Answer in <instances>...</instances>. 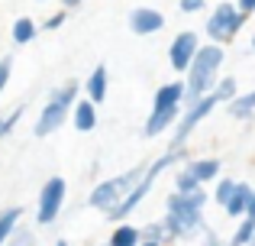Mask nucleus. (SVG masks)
Returning a JSON list of instances; mask_svg holds the SVG:
<instances>
[{"instance_id":"2","label":"nucleus","mask_w":255,"mask_h":246,"mask_svg":"<svg viewBox=\"0 0 255 246\" xmlns=\"http://www.w3.org/2000/svg\"><path fill=\"white\" fill-rule=\"evenodd\" d=\"M78 97H81V84L78 81H65V84H58V88H52L49 101L42 104V110H39V117H36L32 133H36L39 139H45L55 130H62L65 120L71 117V107H75Z\"/></svg>"},{"instance_id":"12","label":"nucleus","mask_w":255,"mask_h":246,"mask_svg":"<svg viewBox=\"0 0 255 246\" xmlns=\"http://www.w3.org/2000/svg\"><path fill=\"white\" fill-rule=\"evenodd\" d=\"M178 117H181V110H149V117H145V123H142V136L145 139L162 136L165 130H171V126L178 123Z\"/></svg>"},{"instance_id":"3","label":"nucleus","mask_w":255,"mask_h":246,"mask_svg":"<svg viewBox=\"0 0 255 246\" xmlns=\"http://www.w3.org/2000/svg\"><path fill=\"white\" fill-rule=\"evenodd\" d=\"M142 172H145V165H132V169H126V172H120V175H113V178H104V182H97L91 188V195H87V208H94V211H110V208H117V201L126 195V191L132 188V185L142 178Z\"/></svg>"},{"instance_id":"31","label":"nucleus","mask_w":255,"mask_h":246,"mask_svg":"<svg viewBox=\"0 0 255 246\" xmlns=\"http://www.w3.org/2000/svg\"><path fill=\"white\" fill-rule=\"evenodd\" d=\"M204 234H207V237H204V246H226L217 234H213V230H204Z\"/></svg>"},{"instance_id":"19","label":"nucleus","mask_w":255,"mask_h":246,"mask_svg":"<svg viewBox=\"0 0 255 246\" xmlns=\"http://www.w3.org/2000/svg\"><path fill=\"white\" fill-rule=\"evenodd\" d=\"M23 224V208H3L0 211V246L10 240V234Z\"/></svg>"},{"instance_id":"7","label":"nucleus","mask_w":255,"mask_h":246,"mask_svg":"<svg viewBox=\"0 0 255 246\" xmlns=\"http://www.w3.org/2000/svg\"><path fill=\"white\" fill-rule=\"evenodd\" d=\"M200 49V36L197 32H191V29H184V32H178V36L171 39V45H168V65L178 75H184L187 68H191V62H194V52Z\"/></svg>"},{"instance_id":"17","label":"nucleus","mask_w":255,"mask_h":246,"mask_svg":"<svg viewBox=\"0 0 255 246\" xmlns=\"http://www.w3.org/2000/svg\"><path fill=\"white\" fill-rule=\"evenodd\" d=\"M107 243H110V246H139V243H142V237H139V227L120 221V224H113V234H110V240H107Z\"/></svg>"},{"instance_id":"34","label":"nucleus","mask_w":255,"mask_h":246,"mask_svg":"<svg viewBox=\"0 0 255 246\" xmlns=\"http://www.w3.org/2000/svg\"><path fill=\"white\" fill-rule=\"evenodd\" d=\"M139 246H165V243H149V240H142Z\"/></svg>"},{"instance_id":"10","label":"nucleus","mask_w":255,"mask_h":246,"mask_svg":"<svg viewBox=\"0 0 255 246\" xmlns=\"http://www.w3.org/2000/svg\"><path fill=\"white\" fill-rule=\"evenodd\" d=\"M223 62H226V45H220V42H204L197 52H194L191 68H194V71H210V75H217V71L223 68Z\"/></svg>"},{"instance_id":"11","label":"nucleus","mask_w":255,"mask_h":246,"mask_svg":"<svg viewBox=\"0 0 255 246\" xmlns=\"http://www.w3.org/2000/svg\"><path fill=\"white\" fill-rule=\"evenodd\" d=\"M107 88H110V75H107V65L100 62V65L91 68V75H87V81H84V97L91 104H104L107 101Z\"/></svg>"},{"instance_id":"9","label":"nucleus","mask_w":255,"mask_h":246,"mask_svg":"<svg viewBox=\"0 0 255 246\" xmlns=\"http://www.w3.org/2000/svg\"><path fill=\"white\" fill-rule=\"evenodd\" d=\"M184 104H187L184 78L162 84V88L155 91V97H152V110H184Z\"/></svg>"},{"instance_id":"8","label":"nucleus","mask_w":255,"mask_h":246,"mask_svg":"<svg viewBox=\"0 0 255 246\" xmlns=\"http://www.w3.org/2000/svg\"><path fill=\"white\" fill-rule=\"evenodd\" d=\"M129 29L136 36H155V32L165 29V13L152 10V6H136L129 13Z\"/></svg>"},{"instance_id":"33","label":"nucleus","mask_w":255,"mask_h":246,"mask_svg":"<svg viewBox=\"0 0 255 246\" xmlns=\"http://www.w3.org/2000/svg\"><path fill=\"white\" fill-rule=\"evenodd\" d=\"M246 217H255V188H252V201H249V211H246Z\"/></svg>"},{"instance_id":"4","label":"nucleus","mask_w":255,"mask_h":246,"mask_svg":"<svg viewBox=\"0 0 255 246\" xmlns=\"http://www.w3.org/2000/svg\"><path fill=\"white\" fill-rule=\"evenodd\" d=\"M217 107H220V101H217V94H213V91H210V94H204V97H197V101H191V104H184L178 123L171 126V143H168V149H187L191 133L197 130V126L204 123Z\"/></svg>"},{"instance_id":"24","label":"nucleus","mask_w":255,"mask_h":246,"mask_svg":"<svg viewBox=\"0 0 255 246\" xmlns=\"http://www.w3.org/2000/svg\"><path fill=\"white\" fill-rule=\"evenodd\" d=\"M139 237L149 243H168V234H165V224L162 221H152L145 227H139Z\"/></svg>"},{"instance_id":"27","label":"nucleus","mask_w":255,"mask_h":246,"mask_svg":"<svg viewBox=\"0 0 255 246\" xmlns=\"http://www.w3.org/2000/svg\"><path fill=\"white\" fill-rule=\"evenodd\" d=\"M65 19H68V10H55L52 16H45V23L39 26V29H49V32H52V29H62Z\"/></svg>"},{"instance_id":"26","label":"nucleus","mask_w":255,"mask_h":246,"mask_svg":"<svg viewBox=\"0 0 255 246\" xmlns=\"http://www.w3.org/2000/svg\"><path fill=\"white\" fill-rule=\"evenodd\" d=\"M23 110H26V104H19V107L13 110V114L0 117V143H3V139H6V136H10V133H13V126L19 123V117H23Z\"/></svg>"},{"instance_id":"21","label":"nucleus","mask_w":255,"mask_h":246,"mask_svg":"<svg viewBox=\"0 0 255 246\" xmlns=\"http://www.w3.org/2000/svg\"><path fill=\"white\" fill-rule=\"evenodd\" d=\"M197 188H204V185H200L197 178L184 169V165L174 169V191H178V195H191V191H197Z\"/></svg>"},{"instance_id":"30","label":"nucleus","mask_w":255,"mask_h":246,"mask_svg":"<svg viewBox=\"0 0 255 246\" xmlns=\"http://www.w3.org/2000/svg\"><path fill=\"white\" fill-rule=\"evenodd\" d=\"M233 3H236V10L243 13V16H252L255 13V0H233Z\"/></svg>"},{"instance_id":"6","label":"nucleus","mask_w":255,"mask_h":246,"mask_svg":"<svg viewBox=\"0 0 255 246\" xmlns=\"http://www.w3.org/2000/svg\"><path fill=\"white\" fill-rule=\"evenodd\" d=\"M65 198H68V182L62 175H52L42 185V191H39V204H36V224L39 227H52L58 221V214L65 208Z\"/></svg>"},{"instance_id":"25","label":"nucleus","mask_w":255,"mask_h":246,"mask_svg":"<svg viewBox=\"0 0 255 246\" xmlns=\"http://www.w3.org/2000/svg\"><path fill=\"white\" fill-rule=\"evenodd\" d=\"M236 185H239V178H217V188H213V201L223 208L226 198L233 195V188H236Z\"/></svg>"},{"instance_id":"32","label":"nucleus","mask_w":255,"mask_h":246,"mask_svg":"<svg viewBox=\"0 0 255 246\" xmlns=\"http://www.w3.org/2000/svg\"><path fill=\"white\" fill-rule=\"evenodd\" d=\"M75 6H81V0H62V10H75Z\"/></svg>"},{"instance_id":"36","label":"nucleus","mask_w":255,"mask_h":246,"mask_svg":"<svg viewBox=\"0 0 255 246\" xmlns=\"http://www.w3.org/2000/svg\"><path fill=\"white\" fill-rule=\"evenodd\" d=\"M55 246H71V243H65V240H58V243H55Z\"/></svg>"},{"instance_id":"35","label":"nucleus","mask_w":255,"mask_h":246,"mask_svg":"<svg viewBox=\"0 0 255 246\" xmlns=\"http://www.w3.org/2000/svg\"><path fill=\"white\" fill-rule=\"evenodd\" d=\"M249 49L255 52V32H252V39H249Z\"/></svg>"},{"instance_id":"18","label":"nucleus","mask_w":255,"mask_h":246,"mask_svg":"<svg viewBox=\"0 0 255 246\" xmlns=\"http://www.w3.org/2000/svg\"><path fill=\"white\" fill-rule=\"evenodd\" d=\"M10 36H13V45H29L32 39L39 36V26H36V19H32V16H19L16 23H13Z\"/></svg>"},{"instance_id":"14","label":"nucleus","mask_w":255,"mask_h":246,"mask_svg":"<svg viewBox=\"0 0 255 246\" xmlns=\"http://www.w3.org/2000/svg\"><path fill=\"white\" fill-rule=\"evenodd\" d=\"M97 120H100L97 104H91L87 97H78L75 107H71V123H75V130L78 133H91V130H97Z\"/></svg>"},{"instance_id":"22","label":"nucleus","mask_w":255,"mask_h":246,"mask_svg":"<svg viewBox=\"0 0 255 246\" xmlns=\"http://www.w3.org/2000/svg\"><path fill=\"white\" fill-rule=\"evenodd\" d=\"M3 246H39V237H36V230H32V227L19 224V227L10 234V240H6Z\"/></svg>"},{"instance_id":"29","label":"nucleus","mask_w":255,"mask_h":246,"mask_svg":"<svg viewBox=\"0 0 255 246\" xmlns=\"http://www.w3.org/2000/svg\"><path fill=\"white\" fill-rule=\"evenodd\" d=\"M207 0H178V10L187 13V16H194V13H204Z\"/></svg>"},{"instance_id":"20","label":"nucleus","mask_w":255,"mask_h":246,"mask_svg":"<svg viewBox=\"0 0 255 246\" xmlns=\"http://www.w3.org/2000/svg\"><path fill=\"white\" fill-rule=\"evenodd\" d=\"M255 240V217H239V227L233 230L226 246H249Z\"/></svg>"},{"instance_id":"37","label":"nucleus","mask_w":255,"mask_h":246,"mask_svg":"<svg viewBox=\"0 0 255 246\" xmlns=\"http://www.w3.org/2000/svg\"><path fill=\"white\" fill-rule=\"evenodd\" d=\"M94 246H110V243H94Z\"/></svg>"},{"instance_id":"28","label":"nucleus","mask_w":255,"mask_h":246,"mask_svg":"<svg viewBox=\"0 0 255 246\" xmlns=\"http://www.w3.org/2000/svg\"><path fill=\"white\" fill-rule=\"evenodd\" d=\"M10 75H13V58L6 55V58H0V97H3L6 84H10Z\"/></svg>"},{"instance_id":"5","label":"nucleus","mask_w":255,"mask_h":246,"mask_svg":"<svg viewBox=\"0 0 255 246\" xmlns=\"http://www.w3.org/2000/svg\"><path fill=\"white\" fill-rule=\"evenodd\" d=\"M246 26V16L236 10V3H217L210 10V16H207V23H204V32H207V39L210 42H220V45H230L233 39L239 36V29Z\"/></svg>"},{"instance_id":"16","label":"nucleus","mask_w":255,"mask_h":246,"mask_svg":"<svg viewBox=\"0 0 255 246\" xmlns=\"http://www.w3.org/2000/svg\"><path fill=\"white\" fill-rule=\"evenodd\" d=\"M226 114H230L233 120H252L255 117V88L233 97V101L226 104Z\"/></svg>"},{"instance_id":"13","label":"nucleus","mask_w":255,"mask_h":246,"mask_svg":"<svg viewBox=\"0 0 255 246\" xmlns=\"http://www.w3.org/2000/svg\"><path fill=\"white\" fill-rule=\"evenodd\" d=\"M184 169L191 172L200 185H207V182H217L220 178L223 165H220V159H213V156H200V159H184Z\"/></svg>"},{"instance_id":"23","label":"nucleus","mask_w":255,"mask_h":246,"mask_svg":"<svg viewBox=\"0 0 255 246\" xmlns=\"http://www.w3.org/2000/svg\"><path fill=\"white\" fill-rule=\"evenodd\" d=\"M213 94H217V101L223 104H230L233 97L239 94V84H236V78H217V88H213Z\"/></svg>"},{"instance_id":"1","label":"nucleus","mask_w":255,"mask_h":246,"mask_svg":"<svg viewBox=\"0 0 255 246\" xmlns=\"http://www.w3.org/2000/svg\"><path fill=\"white\" fill-rule=\"evenodd\" d=\"M207 201H210V195H207L204 188L191 191V195L171 191L168 201H165V217H162L168 240H191V237H197L200 230H204Z\"/></svg>"},{"instance_id":"15","label":"nucleus","mask_w":255,"mask_h":246,"mask_svg":"<svg viewBox=\"0 0 255 246\" xmlns=\"http://www.w3.org/2000/svg\"><path fill=\"white\" fill-rule=\"evenodd\" d=\"M249 201H252V185H249V182H239L236 188H233V195L226 198V204H223L226 217H246Z\"/></svg>"},{"instance_id":"38","label":"nucleus","mask_w":255,"mask_h":246,"mask_svg":"<svg viewBox=\"0 0 255 246\" xmlns=\"http://www.w3.org/2000/svg\"><path fill=\"white\" fill-rule=\"evenodd\" d=\"M39 3H42V0H39Z\"/></svg>"}]
</instances>
